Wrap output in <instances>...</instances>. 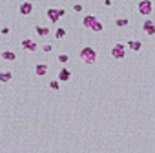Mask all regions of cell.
<instances>
[{
  "label": "cell",
  "mask_w": 155,
  "mask_h": 153,
  "mask_svg": "<svg viewBox=\"0 0 155 153\" xmlns=\"http://www.w3.org/2000/svg\"><path fill=\"white\" fill-rule=\"evenodd\" d=\"M82 24H84V27L95 31V33H100L102 29H104V26H102V22L95 17V15H86L84 18H82Z\"/></svg>",
  "instance_id": "6da1fadb"
},
{
  "label": "cell",
  "mask_w": 155,
  "mask_h": 153,
  "mask_svg": "<svg viewBox=\"0 0 155 153\" xmlns=\"http://www.w3.org/2000/svg\"><path fill=\"white\" fill-rule=\"evenodd\" d=\"M79 57H80V60L84 62V64L91 66V64H95V60H97V51L93 49L91 46H84V48L80 49V53H79Z\"/></svg>",
  "instance_id": "7a4b0ae2"
},
{
  "label": "cell",
  "mask_w": 155,
  "mask_h": 153,
  "mask_svg": "<svg viewBox=\"0 0 155 153\" xmlns=\"http://www.w3.org/2000/svg\"><path fill=\"white\" fill-rule=\"evenodd\" d=\"M137 11L142 15V17H150L153 13V4L151 0H141V2L137 4Z\"/></svg>",
  "instance_id": "3957f363"
},
{
  "label": "cell",
  "mask_w": 155,
  "mask_h": 153,
  "mask_svg": "<svg viewBox=\"0 0 155 153\" xmlns=\"http://www.w3.org/2000/svg\"><path fill=\"white\" fill-rule=\"evenodd\" d=\"M110 55H111V57L115 58V60H122L124 57H126V46H124V44H120V42L115 44V46L111 48Z\"/></svg>",
  "instance_id": "277c9868"
},
{
  "label": "cell",
  "mask_w": 155,
  "mask_h": 153,
  "mask_svg": "<svg viewBox=\"0 0 155 153\" xmlns=\"http://www.w3.org/2000/svg\"><path fill=\"white\" fill-rule=\"evenodd\" d=\"M66 15V9H55V7H49L48 9V18L51 24H57V22Z\"/></svg>",
  "instance_id": "5b68a950"
},
{
  "label": "cell",
  "mask_w": 155,
  "mask_h": 153,
  "mask_svg": "<svg viewBox=\"0 0 155 153\" xmlns=\"http://www.w3.org/2000/svg\"><path fill=\"white\" fill-rule=\"evenodd\" d=\"M18 11H20V15L27 17V15H31V13H33V4H31L29 0H24V2L18 6Z\"/></svg>",
  "instance_id": "8992f818"
},
{
  "label": "cell",
  "mask_w": 155,
  "mask_h": 153,
  "mask_svg": "<svg viewBox=\"0 0 155 153\" xmlns=\"http://www.w3.org/2000/svg\"><path fill=\"white\" fill-rule=\"evenodd\" d=\"M37 48H38V46H37V42H35V40H31V38H24V40H22V49L35 53Z\"/></svg>",
  "instance_id": "52a82bcc"
},
{
  "label": "cell",
  "mask_w": 155,
  "mask_h": 153,
  "mask_svg": "<svg viewBox=\"0 0 155 153\" xmlns=\"http://www.w3.org/2000/svg\"><path fill=\"white\" fill-rule=\"evenodd\" d=\"M142 31L146 33L148 37H153V35H155V24H153L151 20H146V22L142 24Z\"/></svg>",
  "instance_id": "ba28073f"
},
{
  "label": "cell",
  "mask_w": 155,
  "mask_h": 153,
  "mask_svg": "<svg viewBox=\"0 0 155 153\" xmlns=\"http://www.w3.org/2000/svg\"><path fill=\"white\" fill-rule=\"evenodd\" d=\"M69 79H71V71H69L68 68L58 69V80H60V82H68Z\"/></svg>",
  "instance_id": "9c48e42d"
},
{
  "label": "cell",
  "mask_w": 155,
  "mask_h": 153,
  "mask_svg": "<svg viewBox=\"0 0 155 153\" xmlns=\"http://www.w3.org/2000/svg\"><path fill=\"white\" fill-rule=\"evenodd\" d=\"M0 57H2L4 60H7V62H15V60H17V55H15V51H11V49H4Z\"/></svg>",
  "instance_id": "30bf717a"
},
{
  "label": "cell",
  "mask_w": 155,
  "mask_h": 153,
  "mask_svg": "<svg viewBox=\"0 0 155 153\" xmlns=\"http://www.w3.org/2000/svg\"><path fill=\"white\" fill-rule=\"evenodd\" d=\"M126 46L131 49V51H141V48H142V42L141 40H135V38H133V40H128V44H126Z\"/></svg>",
  "instance_id": "8fae6325"
},
{
  "label": "cell",
  "mask_w": 155,
  "mask_h": 153,
  "mask_svg": "<svg viewBox=\"0 0 155 153\" xmlns=\"http://www.w3.org/2000/svg\"><path fill=\"white\" fill-rule=\"evenodd\" d=\"M35 73H37L38 76H44V75H48V64L38 62V64L35 66Z\"/></svg>",
  "instance_id": "7c38bea8"
},
{
  "label": "cell",
  "mask_w": 155,
  "mask_h": 153,
  "mask_svg": "<svg viewBox=\"0 0 155 153\" xmlns=\"http://www.w3.org/2000/svg\"><path fill=\"white\" fill-rule=\"evenodd\" d=\"M35 31H37V35L42 37V38H46L49 35V27H46V26H35Z\"/></svg>",
  "instance_id": "4fadbf2b"
},
{
  "label": "cell",
  "mask_w": 155,
  "mask_h": 153,
  "mask_svg": "<svg viewBox=\"0 0 155 153\" xmlns=\"http://www.w3.org/2000/svg\"><path fill=\"white\" fill-rule=\"evenodd\" d=\"M11 79H13V73L11 71H2V73H0V82H2V84H7Z\"/></svg>",
  "instance_id": "5bb4252c"
},
{
  "label": "cell",
  "mask_w": 155,
  "mask_h": 153,
  "mask_svg": "<svg viewBox=\"0 0 155 153\" xmlns=\"http://www.w3.org/2000/svg\"><path fill=\"white\" fill-rule=\"evenodd\" d=\"M128 24H130L128 18H117V20H115V26H117V27H126Z\"/></svg>",
  "instance_id": "9a60e30c"
},
{
  "label": "cell",
  "mask_w": 155,
  "mask_h": 153,
  "mask_svg": "<svg viewBox=\"0 0 155 153\" xmlns=\"http://www.w3.org/2000/svg\"><path fill=\"white\" fill-rule=\"evenodd\" d=\"M64 37H66V29H64V27H57V31H55V38L60 40V38H64Z\"/></svg>",
  "instance_id": "2e32d148"
},
{
  "label": "cell",
  "mask_w": 155,
  "mask_h": 153,
  "mask_svg": "<svg viewBox=\"0 0 155 153\" xmlns=\"http://www.w3.org/2000/svg\"><path fill=\"white\" fill-rule=\"evenodd\" d=\"M57 60H58L60 64H68V62H69V57H68L66 53H60V55H57Z\"/></svg>",
  "instance_id": "e0dca14e"
},
{
  "label": "cell",
  "mask_w": 155,
  "mask_h": 153,
  "mask_svg": "<svg viewBox=\"0 0 155 153\" xmlns=\"http://www.w3.org/2000/svg\"><path fill=\"white\" fill-rule=\"evenodd\" d=\"M58 82H60V80H51V82H49V87H51V89H55V91H57L58 87H60V84H58Z\"/></svg>",
  "instance_id": "ac0fdd59"
},
{
  "label": "cell",
  "mask_w": 155,
  "mask_h": 153,
  "mask_svg": "<svg viewBox=\"0 0 155 153\" xmlns=\"http://www.w3.org/2000/svg\"><path fill=\"white\" fill-rule=\"evenodd\" d=\"M73 11H75V13H80V11H82V6H80V4H75V6H73Z\"/></svg>",
  "instance_id": "d6986e66"
},
{
  "label": "cell",
  "mask_w": 155,
  "mask_h": 153,
  "mask_svg": "<svg viewBox=\"0 0 155 153\" xmlns=\"http://www.w3.org/2000/svg\"><path fill=\"white\" fill-rule=\"evenodd\" d=\"M51 49H53V46H51V44H46V46H44V51H46V53H49Z\"/></svg>",
  "instance_id": "ffe728a7"
},
{
  "label": "cell",
  "mask_w": 155,
  "mask_h": 153,
  "mask_svg": "<svg viewBox=\"0 0 155 153\" xmlns=\"http://www.w3.org/2000/svg\"><path fill=\"white\" fill-rule=\"evenodd\" d=\"M9 33V27H2V35H7Z\"/></svg>",
  "instance_id": "44dd1931"
}]
</instances>
